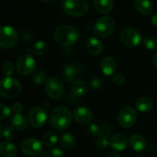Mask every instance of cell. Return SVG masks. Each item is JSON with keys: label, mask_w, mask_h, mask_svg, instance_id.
Wrapping results in <instances>:
<instances>
[{"label": "cell", "mask_w": 157, "mask_h": 157, "mask_svg": "<svg viewBox=\"0 0 157 157\" xmlns=\"http://www.w3.org/2000/svg\"><path fill=\"white\" fill-rule=\"evenodd\" d=\"M73 115L71 110L63 106L56 107L50 115V124L58 131L66 130L72 123Z\"/></svg>", "instance_id": "obj_1"}, {"label": "cell", "mask_w": 157, "mask_h": 157, "mask_svg": "<svg viewBox=\"0 0 157 157\" xmlns=\"http://www.w3.org/2000/svg\"><path fill=\"white\" fill-rule=\"evenodd\" d=\"M53 37L58 44L63 46H71L78 40L79 32L73 26L63 25L55 29Z\"/></svg>", "instance_id": "obj_2"}, {"label": "cell", "mask_w": 157, "mask_h": 157, "mask_svg": "<svg viewBox=\"0 0 157 157\" xmlns=\"http://www.w3.org/2000/svg\"><path fill=\"white\" fill-rule=\"evenodd\" d=\"M21 92L20 83L13 77H5L0 82V95L6 99H13Z\"/></svg>", "instance_id": "obj_3"}, {"label": "cell", "mask_w": 157, "mask_h": 157, "mask_svg": "<svg viewBox=\"0 0 157 157\" xmlns=\"http://www.w3.org/2000/svg\"><path fill=\"white\" fill-rule=\"evenodd\" d=\"M87 0H64L63 11L71 17H81L88 11Z\"/></svg>", "instance_id": "obj_4"}, {"label": "cell", "mask_w": 157, "mask_h": 157, "mask_svg": "<svg viewBox=\"0 0 157 157\" xmlns=\"http://www.w3.org/2000/svg\"><path fill=\"white\" fill-rule=\"evenodd\" d=\"M115 28L116 23L111 17H102L95 23L94 33L100 38H108L114 32Z\"/></svg>", "instance_id": "obj_5"}, {"label": "cell", "mask_w": 157, "mask_h": 157, "mask_svg": "<svg viewBox=\"0 0 157 157\" xmlns=\"http://www.w3.org/2000/svg\"><path fill=\"white\" fill-rule=\"evenodd\" d=\"M20 150L27 156H40L43 154V144L36 138H28L22 142Z\"/></svg>", "instance_id": "obj_6"}, {"label": "cell", "mask_w": 157, "mask_h": 157, "mask_svg": "<svg viewBox=\"0 0 157 157\" xmlns=\"http://www.w3.org/2000/svg\"><path fill=\"white\" fill-rule=\"evenodd\" d=\"M18 40L17 30L10 26H3L0 29V46L3 49L14 47Z\"/></svg>", "instance_id": "obj_7"}, {"label": "cell", "mask_w": 157, "mask_h": 157, "mask_svg": "<svg viewBox=\"0 0 157 157\" xmlns=\"http://www.w3.org/2000/svg\"><path fill=\"white\" fill-rule=\"evenodd\" d=\"M44 86L45 93L52 99H59L64 93V86L63 82L56 77L48 78Z\"/></svg>", "instance_id": "obj_8"}, {"label": "cell", "mask_w": 157, "mask_h": 157, "mask_svg": "<svg viewBox=\"0 0 157 157\" xmlns=\"http://www.w3.org/2000/svg\"><path fill=\"white\" fill-rule=\"evenodd\" d=\"M120 37H121V42L125 46L130 47V48H133V47L138 46L142 40V37H141L140 32L137 29L131 28V27L123 29L121 31Z\"/></svg>", "instance_id": "obj_9"}, {"label": "cell", "mask_w": 157, "mask_h": 157, "mask_svg": "<svg viewBox=\"0 0 157 157\" xmlns=\"http://www.w3.org/2000/svg\"><path fill=\"white\" fill-rule=\"evenodd\" d=\"M138 119V113L132 107H125L121 110L118 116L119 124L123 128H130L133 126Z\"/></svg>", "instance_id": "obj_10"}, {"label": "cell", "mask_w": 157, "mask_h": 157, "mask_svg": "<svg viewBox=\"0 0 157 157\" xmlns=\"http://www.w3.org/2000/svg\"><path fill=\"white\" fill-rule=\"evenodd\" d=\"M36 69V61L30 54H24L17 62V71L19 75L27 76L31 75Z\"/></svg>", "instance_id": "obj_11"}, {"label": "cell", "mask_w": 157, "mask_h": 157, "mask_svg": "<svg viewBox=\"0 0 157 157\" xmlns=\"http://www.w3.org/2000/svg\"><path fill=\"white\" fill-rule=\"evenodd\" d=\"M48 116L47 112L43 108L35 107L29 114V121L34 128H41L46 124Z\"/></svg>", "instance_id": "obj_12"}, {"label": "cell", "mask_w": 157, "mask_h": 157, "mask_svg": "<svg viewBox=\"0 0 157 157\" xmlns=\"http://www.w3.org/2000/svg\"><path fill=\"white\" fill-rule=\"evenodd\" d=\"M74 119L78 124L86 125L92 121L93 113L89 109L86 107H79L76 108L74 111Z\"/></svg>", "instance_id": "obj_13"}, {"label": "cell", "mask_w": 157, "mask_h": 157, "mask_svg": "<svg viewBox=\"0 0 157 157\" xmlns=\"http://www.w3.org/2000/svg\"><path fill=\"white\" fill-rule=\"evenodd\" d=\"M129 144V140L123 133H118L113 135L109 140V146L112 150L117 152H122L126 149Z\"/></svg>", "instance_id": "obj_14"}, {"label": "cell", "mask_w": 157, "mask_h": 157, "mask_svg": "<svg viewBox=\"0 0 157 157\" xmlns=\"http://www.w3.org/2000/svg\"><path fill=\"white\" fill-rule=\"evenodd\" d=\"M117 67H118V64H117L116 60L110 56H107L103 58V60L100 63V69L102 73L107 76L114 75L116 73Z\"/></svg>", "instance_id": "obj_15"}, {"label": "cell", "mask_w": 157, "mask_h": 157, "mask_svg": "<svg viewBox=\"0 0 157 157\" xmlns=\"http://www.w3.org/2000/svg\"><path fill=\"white\" fill-rule=\"evenodd\" d=\"M82 75V68L77 64H68L63 69V76L68 82H75Z\"/></svg>", "instance_id": "obj_16"}, {"label": "cell", "mask_w": 157, "mask_h": 157, "mask_svg": "<svg viewBox=\"0 0 157 157\" xmlns=\"http://www.w3.org/2000/svg\"><path fill=\"white\" fill-rule=\"evenodd\" d=\"M129 144H130V147L137 152V153H141V152H144L146 147H147V143H146V140L144 139V137L141 134H138V133H135V134H132L130 139H129Z\"/></svg>", "instance_id": "obj_17"}, {"label": "cell", "mask_w": 157, "mask_h": 157, "mask_svg": "<svg viewBox=\"0 0 157 157\" xmlns=\"http://www.w3.org/2000/svg\"><path fill=\"white\" fill-rule=\"evenodd\" d=\"M133 6L139 13L144 16H148L154 11V6L150 0H133Z\"/></svg>", "instance_id": "obj_18"}, {"label": "cell", "mask_w": 157, "mask_h": 157, "mask_svg": "<svg viewBox=\"0 0 157 157\" xmlns=\"http://www.w3.org/2000/svg\"><path fill=\"white\" fill-rule=\"evenodd\" d=\"M61 147L65 151H72L75 147V136L69 132L63 133L59 138Z\"/></svg>", "instance_id": "obj_19"}, {"label": "cell", "mask_w": 157, "mask_h": 157, "mask_svg": "<svg viewBox=\"0 0 157 157\" xmlns=\"http://www.w3.org/2000/svg\"><path fill=\"white\" fill-rule=\"evenodd\" d=\"M87 52L93 55V56H98L99 54H101V52H103V44L102 42L97 39V38H90L87 41Z\"/></svg>", "instance_id": "obj_20"}, {"label": "cell", "mask_w": 157, "mask_h": 157, "mask_svg": "<svg viewBox=\"0 0 157 157\" xmlns=\"http://www.w3.org/2000/svg\"><path fill=\"white\" fill-rule=\"evenodd\" d=\"M136 108L141 112H148L154 107V100L148 96H143L136 100Z\"/></svg>", "instance_id": "obj_21"}, {"label": "cell", "mask_w": 157, "mask_h": 157, "mask_svg": "<svg viewBox=\"0 0 157 157\" xmlns=\"http://www.w3.org/2000/svg\"><path fill=\"white\" fill-rule=\"evenodd\" d=\"M16 145L8 141L2 142L0 144V154L3 157H15L17 155Z\"/></svg>", "instance_id": "obj_22"}, {"label": "cell", "mask_w": 157, "mask_h": 157, "mask_svg": "<svg viewBox=\"0 0 157 157\" xmlns=\"http://www.w3.org/2000/svg\"><path fill=\"white\" fill-rule=\"evenodd\" d=\"M93 3L96 10L101 14H108L113 9L112 0H94Z\"/></svg>", "instance_id": "obj_23"}, {"label": "cell", "mask_w": 157, "mask_h": 157, "mask_svg": "<svg viewBox=\"0 0 157 157\" xmlns=\"http://www.w3.org/2000/svg\"><path fill=\"white\" fill-rule=\"evenodd\" d=\"M28 121L24 115L15 114L11 119V125L17 131H23L28 127Z\"/></svg>", "instance_id": "obj_24"}, {"label": "cell", "mask_w": 157, "mask_h": 157, "mask_svg": "<svg viewBox=\"0 0 157 157\" xmlns=\"http://www.w3.org/2000/svg\"><path fill=\"white\" fill-rule=\"evenodd\" d=\"M88 90V85L84 80H77L74 83L72 91L76 97H82L86 94Z\"/></svg>", "instance_id": "obj_25"}, {"label": "cell", "mask_w": 157, "mask_h": 157, "mask_svg": "<svg viewBox=\"0 0 157 157\" xmlns=\"http://www.w3.org/2000/svg\"><path fill=\"white\" fill-rule=\"evenodd\" d=\"M58 140H59V138H58L57 134L52 131H49L43 135L42 144L47 147H53L58 143Z\"/></svg>", "instance_id": "obj_26"}, {"label": "cell", "mask_w": 157, "mask_h": 157, "mask_svg": "<svg viewBox=\"0 0 157 157\" xmlns=\"http://www.w3.org/2000/svg\"><path fill=\"white\" fill-rule=\"evenodd\" d=\"M48 49H49L48 44L45 41L39 40L32 46L31 52L36 56H42L48 52Z\"/></svg>", "instance_id": "obj_27"}, {"label": "cell", "mask_w": 157, "mask_h": 157, "mask_svg": "<svg viewBox=\"0 0 157 157\" xmlns=\"http://www.w3.org/2000/svg\"><path fill=\"white\" fill-rule=\"evenodd\" d=\"M46 81H47V75L44 71L39 70L34 73V75L32 76V82L36 86H40L42 84H45Z\"/></svg>", "instance_id": "obj_28"}, {"label": "cell", "mask_w": 157, "mask_h": 157, "mask_svg": "<svg viewBox=\"0 0 157 157\" xmlns=\"http://www.w3.org/2000/svg\"><path fill=\"white\" fill-rule=\"evenodd\" d=\"M2 72L6 77H10L15 73V65L12 62H5L2 65Z\"/></svg>", "instance_id": "obj_29"}, {"label": "cell", "mask_w": 157, "mask_h": 157, "mask_svg": "<svg viewBox=\"0 0 157 157\" xmlns=\"http://www.w3.org/2000/svg\"><path fill=\"white\" fill-rule=\"evenodd\" d=\"M144 48H146L149 51H154L157 49V39L153 37H147L144 40L143 42Z\"/></svg>", "instance_id": "obj_30"}, {"label": "cell", "mask_w": 157, "mask_h": 157, "mask_svg": "<svg viewBox=\"0 0 157 157\" xmlns=\"http://www.w3.org/2000/svg\"><path fill=\"white\" fill-rule=\"evenodd\" d=\"M16 134V130L11 126V127H6L2 130V137L6 139V141L12 140L15 137Z\"/></svg>", "instance_id": "obj_31"}, {"label": "cell", "mask_w": 157, "mask_h": 157, "mask_svg": "<svg viewBox=\"0 0 157 157\" xmlns=\"http://www.w3.org/2000/svg\"><path fill=\"white\" fill-rule=\"evenodd\" d=\"M44 157H65L64 155V153L58 149V148H51L49 150H47L44 155H43Z\"/></svg>", "instance_id": "obj_32"}, {"label": "cell", "mask_w": 157, "mask_h": 157, "mask_svg": "<svg viewBox=\"0 0 157 157\" xmlns=\"http://www.w3.org/2000/svg\"><path fill=\"white\" fill-rule=\"evenodd\" d=\"M87 132L92 137H98L101 133V129L98 124H89L87 128Z\"/></svg>", "instance_id": "obj_33"}, {"label": "cell", "mask_w": 157, "mask_h": 157, "mask_svg": "<svg viewBox=\"0 0 157 157\" xmlns=\"http://www.w3.org/2000/svg\"><path fill=\"white\" fill-rule=\"evenodd\" d=\"M109 145V141L106 137H99L96 143V146L99 150H105Z\"/></svg>", "instance_id": "obj_34"}, {"label": "cell", "mask_w": 157, "mask_h": 157, "mask_svg": "<svg viewBox=\"0 0 157 157\" xmlns=\"http://www.w3.org/2000/svg\"><path fill=\"white\" fill-rule=\"evenodd\" d=\"M113 82L117 86H123L126 82V77L121 73H117L113 75Z\"/></svg>", "instance_id": "obj_35"}, {"label": "cell", "mask_w": 157, "mask_h": 157, "mask_svg": "<svg viewBox=\"0 0 157 157\" xmlns=\"http://www.w3.org/2000/svg\"><path fill=\"white\" fill-rule=\"evenodd\" d=\"M0 108H1L0 118H1V120H5L6 118H7V117L10 115V113H11L12 110H11L6 105H5V104H1Z\"/></svg>", "instance_id": "obj_36"}, {"label": "cell", "mask_w": 157, "mask_h": 157, "mask_svg": "<svg viewBox=\"0 0 157 157\" xmlns=\"http://www.w3.org/2000/svg\"><path fill=\"white\" fill-rule=\"evenodd\" d=\"M12 112L15 114H20L23 110V107H22V104H20L19 102H15L13 105H12V109H11Z\"/></svg>", "instance_id": "obj_37"}, {"label": "cell", "mask_w": 157, "mask_h": 157, "mask_svg": "<svg viewBox=\"0 0 157 157\" xmlns=\"http://www.w3.org/2000/svg\"><path fill=\"white\" fill-rule=\"evenodd\" d=\"M102 79L100 78V77H94L92 80H91V83H90V85H91V86L93 87V88H98L99 86H101V85H102Z\"/></svg>", "instance_id": "obj_38"}, {"label": "cell", "mask_w": 157, "mask_h": 157, "mask_svg": "<svg viewBox=\"0 0 157 157\" xmlns=\"http://www.w3.org/2000/svg\"><path fill=\"white\" fill-rule=\"evenodd\" d=\"M152 24H153L154 26L157 27V12L156 13H155V14L153 15V17H152Z\"/></svg>", "instance_id": "obj_39"}, {"label": "cell", "mask_w": 157, "mask_h": 157, "mask_svg": "<svg viewBox=\"0 0 157 157\" xmlns=\"http://www.w3.org/2000/svg\"><path fill=\"white\" fill-rule=\"evenodd\" d=\"M153 61H154V63H155V65L157 67V52H155V56H154V59H153Z\"/></svg>", "instance_id": "obj_40"}, {"label": "cell", "mask_w": 157, "mask_h": 157, "mask_svg": "<svg viewBox=\"0 0 157 157\" xmlns=\"http://www.w3.org/2000/svg\"><path fill=\"white\" fill-rule=\"evenodd\" d=\"M108 157H121L118 154H116V153H111V154H109Z\"/></svg>", "instance_id": "obj_41"}, {"label": "cell", "mask_w": 157, "mask_h": 157, "mask_svg": "<svg viewBox=\"0 0 157 157\" xmlns=\"http://www.w3.org/2000/svg\"><path fill=\"white\" fill-rule=\"evenodd\" d=\"M41 2H43V3H46V4H49V3H52V2H54L55 0H40Z\"/></svg>", "instance_id": "obj_42"}, {"label": "cell", "mask_w": 157, "mask_h": 157, "mask_svg": "<svg viewBox=\"0 0 157 157\" xmlns=\"http://www.w3.org/2000/svg\"><path fill=\"white\" fill-rule=\"evenodd\" d=\"M135 157H143V156H135Z\"/></svg>", "instance_id": "obj_43"}]
</instances>
